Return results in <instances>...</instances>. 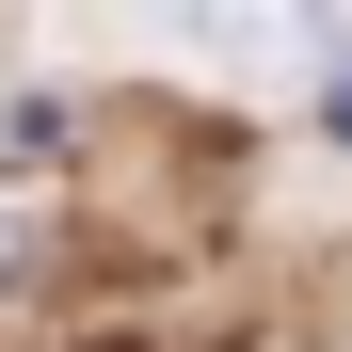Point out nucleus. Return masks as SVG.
I'll use <instances>...</instances> for the list:
<instances>
[{
  "label": "nucleus",
  "instance_id": "f03ea898",
  "mask_svg": "<svg viewBox=\"0 0 352 352\" xmlns=\"http://www.w3.org/2000/svg\"><path fill=\"white\" fill-rule=\"evenodd\" d=\"M144 16H192V32H272V16H336V0H144Z\"/></svg>",
  "mask_w": 352,
  "mask_h": 352
},
{
  "label": "nucleus",
  "instance_id": "f257e3e1",
  "mask_svg": "<svg viewBox=\"0 0 352 352\" xmlns=\"http://www.w3.org/2000/svg\"><path fill=\"white\" fill-rule=\"evenodd\" d=\"M48 160H65V96H16L0 112V176H48Z\"/></svg>",
  "mask_w": 352,
  "mask_h": 352
}]
</instances>
